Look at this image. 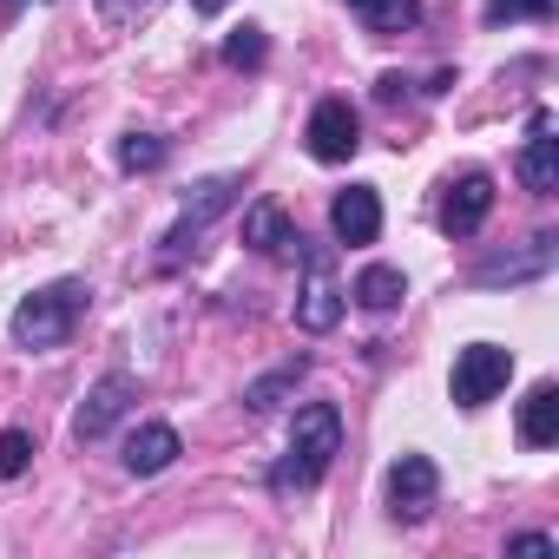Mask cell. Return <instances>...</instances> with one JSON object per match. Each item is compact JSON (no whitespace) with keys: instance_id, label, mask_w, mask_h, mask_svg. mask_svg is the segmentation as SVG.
Listing matches in <instances>:
<instances>
[{"instance_id":"cell-16","label":"cell","mask_w":559,"mask_h":559,"mask_svg":"<svg viewBox=\"0 0 559 559\" xmlns=\"http://www.w3.org/2000/svg\"><path fill=\"white\" fill-rule=\"evenodd\" d=\"M349 14L369 34H408V27H421V0H349Z\"/></svg>"},{"instance_id":"cell-9","label":"cell","mask_w":559,"mask_h":559,"mask_svg":"<svg viewBox=\"0 0 559 559\" xmlns=\"http://www.w3.org/2000/svg\"><path fill=\"white\" fill-rule=\"evenodd\" d=\"M356 106L349 99H323L317 112H310V152L323 158V165H343V158H356Z\"/></svg>"},{"instance_id":"cell-18","label":"cell","mask_w":559,"mask_h":559,"mask_svg":"<svg viewBox=\"0 0 559 559\" xmlns=\"http://www.w3.org/2000/svg\"><path fill=\"white\" fill-rule=\"evenodd\" d=\"M304 369H310V362L297 356V362H284V369H276V376L250 382V389H243V408H257V415H263V408H276V395H284V389H297V376H304Z\"/></svg>"},{"instance_id":"cell-12","label":"cell","mask_w":559,"mask_h":559,"mask_svg":"<svg viewBox=\"0 0 559 559\" xmlns=\"http://www.w3.org/2000/svg\"><path fill=\"white\" fill-rule=\"evenodd\" d=\"M552 230H539V237H526V250L520 257H487L480 270H474V284H520V276H539L546 263H552Z\"/></svg>"},{"instance_id":"cell-1","label":"cell","mask_w":559,"mask_h":559,"mask_svg":"<svg viewBox=\"0 0 559 559\" xmlns=\"http://www.w3.org/2000/svg\"><path fill=\"white\" fill-rule=\"evenodd\" d=\"M343 454V415L330 408V402H310V408H297V428H290V448H284V461L270 467V493H310L323 474H330V461Z\"/></svg>"},{"instance_id":"cell-10","label":"cell","mask_w":559,"mask_h":559,"mask_svg":"<svg viewBox=\"0 0 559 559\" xmlns=\"http://www.w3.org/2000/svg\"><path fill=\"white\" fill-rule=\"evenodd\" d=\"M330 230H336V243H376V237H382V198H376V185H349V191H336V204H330Z\"/></svg>"},{"instance_id":"cell-2","label":"cell","mask_w":559,"mask_h":559,"mask_svg":"<svg viewBox=\"0 0 559 559\" xmlns=\"http://www.w3.org/2000/svg\"><path fill=\"white\" fill-rule=\"evenodd\" d=\"M86 297H93V290L80 284V276H60V284L34 290V297L14 310V323H8V330H14V343H21V349H34V356H40V349H60V343L80 330Z\"/></svg>"},{"instance_id":"cell-7","label":"cell","mask_w":559,"mask_h":559,"mask_svg":"<svg viewBox=\"0 0 559 559\" xmlns=\"http://www.w3.org/2000/svg\"><path fill=\"white\" fill-rule=\"evenodd\" d=\"M487 211H493V178H487V171H461V178L448 185L441 230H448V237H474V230L487 224Z\"/></svg>"},{"instance_id":"cell-19","label":"cell","mask_w":559,"mask_h":559,"mask_svg":"<svg viewBox=\"0 0 559 559\" xmlns=\"http://www.w3.org/2000/svg\"><path fill=\"white\" fill-rule=\"evenodd\" d=\"M27 461H34V435L27 428H8V435H0V480H21Z\"/></svg>"},{"instance_id":"cell-13","label":"cell","mask_w":559,"mask_h":559,"mask_svg":"<svg viewBox=\"0 0 559 559\" xmlns=\"http://www.w3.org/2000/svg\"><path fill=\"white\" fill-rule=\"evenodd\" d=\"M171 461H178V428L145 421V428L126 435V467H132V474H165Z\"/></svg>"},{"instance_id":"cell-22","label":"cell","mask_w":559,"mask_h":559,"mask_svg":"<svg viewBox=\"0 0 559 559\" xmlns=\"http://www.w3.org/2000/svg\"><path fill=\"white\" fill-rule=\"evenodd\" d=\"M552 0H487V21H546Z\"/></svg>"},{"instance_id":"cell-8","label":"cell","mask_w":559,"mask_h":559,"mask_svg":"<svg viewBox=\"0 0 559 559\" xmlns=\"http://www.w3.org/2000/svg\"><path fill=\"white\" fill-rule=\"evenodd\" d=\"M297 323L310 330V336H330L336 323H343V284L330 276V263L310 250V276H304V297H297Z\"/></svg>"},{"instance_id":"cell-23","label":"cell","mask_w":559,"mask_h":559,"mask_svg":"<svg viewBox=\"0 0 559 559\" xmlns=\"http://www.w3.org/2000/svg\"><path fill=\"white\" fill-rule=\"evenodd\" d=\"M507 552H552V539H546V533H513Z\"/></svg>"},{"instance_id":"cell-15","label":"cell","mask_w":559,"mask_h":559,"mask_svg":"<svg viewBox=\"0 0 559 559\" xmlns=\"http://www.w3.org/2000/svg\"><path fill=\"white\" fill-rule=\"evenodd\" d=\"M520 441H526V448H552V441H559V389H552V382H539V389L520 402Z\"/></svg>"},{"instance_id":"cell-21","label":"cell","mask_w":559,"mask_h":559,"mask_svg":"<svg viewBox=\"0 0 559 559\" xmlns=\"http://www.w3.org/2000/svg\"><path fill=\"white\" fill-rule=\"evenodd\" d=\"M119 165H126V171H158V165H165V139H152V132H132V139L119 145Z\"/></svg>"},{"instance_id":"cell-3","label":"cell","mask_w":559,"mask_h":559,"mask_svg":"<svg viewBox=\"0 0 559 559\" xmlns=\"http://www.w3.org/2000/svg\"><path fill=\"white\" fill-rule=\"evenodd\" d=\"M513 382V349H500V343H467L461 356H454V402L461 408H487L500 389Z\"/></svg>"},{"instance_id":"cell-20","label":"cell","mask_w":559,"mask_h":559,"mask_svg":"<svg viewBox=\"0 0 559 559\" xmlns=\"http://www.w3.org/2000/svg\"><path fill=\"white\" fill-rule=\"evenodd\" d=\"M224 60H230V67H263V60H270V40H263V27H237V34L224 40Z\"/></svg>"},{"instance_id":"cell-14","label":"cell","mask_w":559,"mask_h":559,"mask_svg":"<svg viewBox=\"0 0 559 559\" xmlns=\"http://www.w3.org/2000/svg\"><path fill=\"white\" fill-rule=\"evenodd\" d=\"M520 185L533 198H552L559 191V139H546V126H533V139L520 152Z\"/></svg>"},{"instance_id":"cell-11","label":"cell","mask_w":559,"mask_h":559,"mask_svg":"<svg viewBox=\"0 0 559 559\" xmlns=\"http://www.w3.org/2000/svg\"><path fill=\"white\" fill-rule=\"evenodd\" d=\"M243 243L263 250V257H284V250H304V230H290V217L276 204H250L243 211Z\"/></svg>"},{"instance_id":"cell-6","label":"cell","mask_w":559,"mask_h":559,"mask_svg":"<svg viewBox=\"0 0 559 559\" xmlns=\"http://www.w3.org/2000/svg\"><path fill=\"white\" fill-rule=\"evenodd\" d=\"M435 493H441V474H435L428 454H402L389 467V507H395V520H421L435 507Z\"/></svg>"},{"instance_id":"cell-17","label":"cell","mask_w":559,"mask_h":559,"mask_svg":"<svg viewBox=\"0 0 559 559\" xmlns=\"http://www.w3.org/2000/svg\"><path fill=\"white\" fill-rule=\"evenodd\" d=\"M408 297V276L395 270V263H369L362 276H356V304L362 310H395Z\"/></svg>"},{"instance_id":"cell-4","label":"cell","mask_w":559,"mask_h":559,"mask_svg":"<svg viewBox=\"0 0 559 559\" xmlns=\"http://www.w3.org/2000/svg\"><path fill=\"white\" fill-rule=\"evenodd\" d=\"M230 191H237V178H204V185L185 198V211H178V224L165 230V250H158V263H165V270L191 250V237H204V224H211V217H224V211H230Z\"/></svg>"},{"instance_id":"cell-24","label":"cell","mask_w":559,"mask_h":559,"mask_svg":"<svg viewBox=\"0 0 559 559\" xmlns=\"http://www.w3.org/2000/svg\"><path fill=\"white\" fill-rule=\"evenodd\" d=\"M191 8H198V14H224V0H191Z\"/></svg>"},{"instance_id":"cell-5","label":"cell","mask_w":559,"mask_h":559,"mask_svg":"<svg viewBox=\"0 0 559 559\" xmlns=\"http://www.w3.org/2000/svg\"><path fill=\"white\" fill-rule=\"evenodd\" d=\"M132 402H139V382H132V376H99V382L86 389L80 415H73V435H80V441H106L112 421H119Z\"/></svg>"}]
</instances>
